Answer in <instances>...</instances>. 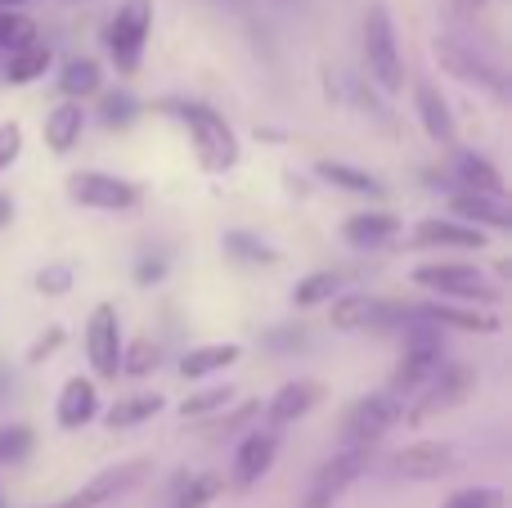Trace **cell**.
<instances>
[{
    "mask_svg": "<svg viewBox=\"0 0 512 508\" xmlns=\"http://www.w3.org/2000/svg\"><path fill=\"white\" fill-rule=\"evenodd\" d=\"M171 113L189 126L194 149H198V158H203L207 171H230L234 162H239V140H234L230 122H225L216 108H207V104H171Z\"/></svg>",
    "mask_w": 512,
    "mask_h": 508,
    "instance_id": "obj_1",
    "label": "cell"
},
{
    "mask_svg": "<svg viewBox=\"0 0 512 508\" xmlns=\"http://www.w3.org/2000/svg\"><path fill=\"white\" fill-rule=\"evenodd\" d=\"M364 63H369V77L378 81L387 95H396L405 86V63H400L396 50V27H391V14L382 0H373L364 9Z\"/></svg>",
    "mask_w": 512,
    "mask_h": 508,
    "instance_id": "obj_2",
    "label": "cell"
},
{
    "mask_svg": "<svg viewBox=\"0 0 512 508\" xmlns=\"http://www.w3.org/2000/svg\"><path fill=\"white\" fill-rule=\"evenodd\" d=\"M441 365H445L441 329H432V324H414V329H409V342H405V356H400L396 374H391V392L414 396L427 378L441 374Z\"/></svg>",
    "mask_w": 512,
    "mask_h": 508,
    "instance_id": "obj_3",
    "label": "cell"
},
{
    "mask_svg": "<svg viewBox=\"0 0 512 508\" xmlns=\"http://www.w3.org/2000/svg\"><path fill=\"white\" fill-rule=\"evenodd\" d=\"M418 288H432L441 302H499V288H490V279L477 266L463 261H436V266H418L414 270Z\"/></svg>",
    "mask_w": 512,
    "mask_h": 508,
    "instance_id": "obj_4",
    "label": "cell"
},
{
    "mask_svg": "<svg viewBox=\"0 0 512 508\" xmlns=\"http://www.w3.org/2000/svg\"><path fill=\"white\" fill-rule=\"evenodd\" d=\"M436 59H441L445 72H454V77L468 81V86H481V90H490V95H508L504 68H499L486 50L463 41V36H450V32L436 36Z\"/></svg>",
    "mask_w": 512,
    "mask_h": 508,
    "instance_id": "obj_5",
    "label": "cell"
},
{
    "mask_svg": "<svg viewBox=\"0 0 512 508\" xmlns=\"http://www.w3.org/2000/svg\"><path fill=\"white\" fill-rule=\"evenodd\" d=\"M472 369L468 365H441V374L427 378L423 387H418V396H405V419L409 423H423L432 419V414H445L454 410V405H463L472 396Z\"/></svg>",
    "mask_w": 512,
    "mask_h": 508,
    "instance_id": "obj_6",
    "label": "cell"
},
{
    "mask_svg": "<svg viewBox=\"0 0 512 508\" xmlns=\"http://www.w3.org/2000/svg\"><path fill=\"white\" fill-rule=\"evenodd\" d=\"M149 27H153V0H126V5L117 9V18L108 23V50H113V59L122 72L140 68Z\"/></svg>",
    "mask_w": 512,
    "mask_h": 508,
    "instance_id": "obj_7",
    "label": "cell"
},
{
    "mask_svg": "<svg viewBox=\"0 0 512 508\" xmlns=\"http://www.w3.org/2000/svg\"><path fill=\"white\" fill-rule=\"evenodd\" d=\"M400 419H405V396H396V392H369V396H360V401L346 410L342 432H346V441L364 446V441H378L387 428H396Z\"/></svg>",
    "mask_w": 512,
    "mask_h": 508,
    "instance_id": "obj_8",
    "label": "cell"
},
{
    "mask_svg": "<svg viewBox=\"0 0 512 508\" xmlns=\"http://www.w3.org/2000/svg\"><path fill=\"white\" fill-rule=\"evenodd\" d=\"M86 351H90V365H95L99 378H117V374H122V320H117V306L99 302L95 311H90Z\"/></svg>",
    "mask_w": 512,
    "mask_h": 508,
    "instance_id": "obj_9",
    "label": "cell"
},
{
    "mask_svg": "<svg viewBox=\"0 0 512 508\" xmlns=\"http://www.w3.org/2000/svg\"><path fill=\"white\" fill-rule=\"evenodd\" d=\"M68 198L81 207H99V212H126V207L140 203V189L131 180L104 176V171H77L68 180Z\"/></svg>",
    "mask_w": 512,
    "mask_h": 508,
    "instance_id": "obj_10",
    "label": "cell"
},
{
    "mask_svg": "<svg viewBox=\"0 0 512 508\" xmlns=\"http://www.w3.org/2000/svg\"><path fill=\"white\" fill-rule=\"evenodd\" d=\"M454 464H459V455L445 441H414V446L391 455V473L409 477V482H441L454 473Z\"/></svg>",
    "mask_w": 512,
    "mask_h": 508,
    "instance_id": "obj_11",
    "label": "cell"
},
{
    "mask_svg": "<svg viewBox=\"0 0 512 508\" xmlns=\"http://www.w3.org/2000/svg\"><path fill=\"white\" fill-rule=\"evenodd\" d=\"M144 473H149V459H131V464L104 468V473H95L77 495H68L59 508H99V504H113L117 495H126L135 482H144Z\"/></svg>",
    "mask_w": 512,
    "mask_h": 508,
    "instance_id": "obj_12",
    "label": "cell"
},
{
    "mask_svg": "<svg viewBox=\"0 0 512 508\" xmlns=\"http://www.w3.org/2000/svg\"><path fill=\"white\" fill-rule=\"evenodd\" d=\"M396 320H405V311L391 302H378V297H364V293L333 297V329H342V333L382 329V324H396Z\"/></svg>",
    "mask_w": 512,
    "mask_h": 508,
    "instance_id": "obj_13",
    "label": "cell"
},
{
    "mask_svg": "<svg viewBox=\"0 0 512 508\" xmlns=\"http://www.w3.org/2000/svg\"><path fill=\"white\" fill-rule=\"evenodd\" d=\"M364 468H369V446H351V450H342V455H333L324 468H319V477H315V486H310V495L306 500H315V504H333L337 495L346 491L351 482H360L364 477Z\"/></svg>",
    "mask_w": 512,
    "mask_h": 508,
    "instance_id": "obj_14",
    "label": "cell"
},
{
    "mask_svg": "<svg viewBox=\"0 0 512 508\" xmlns=\"http://www.w3.org/2000/svg\"><path fill=\"white\" fill-rule=\"evenodd\" d=\"M409 315H418V320L432 324V329H459V333H499L504 329L499 315L472 311V306H459V302H423V306H414Z\"/></svg>",
    "mask_w": 512,
    "mask_h": 508,
    "instance_id": "obj_15",
    "label": "cell"
},
{
    "mask_svg": "<svg viewBox=\"0 0 512 508\" xmlns=\"http://www.w3.org/2000/svg\"><path fill=\"white\" fill-rule=\"evenodd\" d=\"M319 401H324V383H319V378H297V383H283L279 392L270 396L265 419H270V428H283V423L306 419Z\"/></svg>",
    "mask_w": 512,
    "mask_h": 508,
    "instance_id": "obj_16",
    "label": "cell"
},
{
    "mask_svg": "<svg viewBox=\"0 0 512 508\" xmlns=\"http://www.w3.org/2000/svg\"><path fill=\"white\" fill-rule=\"evenodd\" d=\"M274 455H279V437H274V432H252V437H243V446L234 450L230 482L239 486V491H248V486H256L265 473H270Z\"/></svg>",
    "mask_w": 512,
    "mask_h": 508,
    "instance_id": "obj_17",
    "label": "cell"
},
{
    "mask_svg": "<svg viewBox=\"0 0 512 508\" xmlns=\"http://www.w3.org/2000/svg\"><path fill=\"white\" fill-rule=\"evenodd\" d=\"M414 108H418L423 131L432 135L436 144H454V140H459V126H454L450 104H445V95L432 86V81H418V86H414Z\"/></svg>",
    "mask_w": 512,
    "mask_h": 508,
    "instance_id": "obj_18",
    "label": "cell"
},
{
    "mask_svg": "<svg viewBox=\"0 0 512 508\" xmlns=\"http://www.w3.org/2000/svg\"><path fill=\"white\" fill-rule=\"evenodd\" d=\"M414 239L427 243V248H486V230L463 225L454 216H427V221H418Z\"/></svg>",
    "mask_w": 512,
    "mask_h": 508,
    "instance_id": "obj_19",
    "label": "cell"
},
{
    "mask_svg": "<svg viewBox=\"0 0 512 508\" xmlns=\"http://www.w3.org/2000/svg\"><path fill=\"white\" fill-rule=\"evenodd\" d=\"M95 414H99L95 383H90V378H68V383H63V392H59V405H54V419H59V428L77 432V428H86Z\"/></svg>",
    "mask_w": 512,
    "mask_h": 508,
    "instance_id": "obj_20",
    "label": "cell"
},
{
    "mask_svg": "<svg viewBox=\"0 0 512 508\" xmlns=\"http://www.w3.org/2000/svg\"><path fill=\"white\" fill-rule=\"evenodd\" d=\"M454 221L463 225H477V230H512V207L504 198H490V194H459L454 198Z\"/></svg>",
    "mask_w": 512,
    "mask_h": 508,
    "instance_id": "obj_21",
    "label": "cell"
},
{
    "mask_svg": "<svg viewBox=\"0 0 512 508\" xmlns=\"http://www.w3.org/2000/svg\"><path fill=\"white\" fill-rule=\"evenodd\" d=\"M396 230H400V221L391 212H355V216H346V225H342V239L351 243V248H382L387 239H396Z\"/></svg>",
    "mask_w": 512,
    "mask_h": 508,
    "instance_id": "obj_22",
    "label": "cell"
},
{
    "mask_svg": "<svg viewBox=\"0 0 512 508\" xmlns=\"http://www.w3.org/2000/svg\"><path fill=\"white\" fill-rule=\"evenodd\" d=\"M234 360H243V347L239 342H207V347H194L185 360H180V378H207V374H221L230 369Z\"/></svg>",
    "mask_w": 512,
    "mask_h": 508,
    "instance_id": "obj_23",
    "label": "cell"
},
{
    "mask_svg": "<svg viewBox=\"0 0 512 508\" xmlns=\"http://www.w3.org/2000/svg\"><path fill=\"white\" fill-rule=\"evenodd\" d=\"M81 131H86V108L72 104V99H63V104L50 108V117H45V144H50L54 153H68L72 144H81Z\"/></svg>",
    "mask_w": 512,
    "mask_h": 508,
    "instance_id": "obj_24",
    "label": "cell"
},
{
    "mask_svg": "<svg viewBox=\"0 0 512 508\" xmlns=\"http://www.w3.org/2000/svg\"><path fill=\"white\" fill-rule=\"evenodd\" d=\"M315 176L328 180V185H337V189H346V194H364V198H382V194H387V189H382L369 171L351 167V162H337V158H319L315 162Z\"/></svg>",
    "mask_w": 512,
    "mask_h": 508,
    "instance_id": "obj_25",
    "label": "cell"
},
{
    "mask_svg": "<svg viewBox=\"0 0 512 508\" xmlns=\"http://www.w3.org/2000/svg\"><path fill=\"white\" fill-rule=\"evenodd\" d=\"M454 171H459V180H468V194L504 198V171H499L490 158H481V153H459V158H454Z\"/></svg>",
    "mask_w": 512,
    "mask_h": 508,
    "instance_id": "obj_26",
    "label": "cell"
},
{
    "mask_svg": "<svg viewBox=\"0 0 512 508\" xmlns=\"http://www.w3.org/2000/svg\"><path fill=\"white\" fill-rule=\"evenodd\" d=\"M158 410H162V396L158 392H135V396H122V401H113V410L104 414V423L113 432H122V428H135V423L153 419Z\"/></svg>",
    "mask_w": 512,
    "mask_h": 508,
    "instance_id": "obj_27",
    "label": "cell"
},
{
    "mask_svg": "<svg viewBox=\"0 0 512 508\" xmlns=\"http://www.w3.org/2000/svg\"><path fill=\"white\" fill-rule=\"evenodd\" d=\"M50 68V45H27V50H14L5 59V72H0V77L9 81V86H27V81H36L41 77V72Z\"/></svg>",
    "mask_w": 512,
    "mask_h": 508,
    "instance_id": "obj_28",
    "label": "cell"
},
{
    "mask_svg": "<svg viewBox=\"0 0 512 508\" xmlns=\"http://www.w3.org/2000/svg\"><path fill=\"white\" fill-rule=\"evenodd\" d=\"M221 491H225L221 473H198V477H189V482L176 486V495L167 500V508H207Z\"/></svg>",
    "mask_w": 512,
    "mask_h": 508,
    "instance_id": "obj_29",
    "label": "cell"
},
{
    "mask_svg": "<svg viewBox=\"0 0 512 508\" xmlns=\"http://www.w3.org/2000/svg\"><path fill=\"white\" fill-rule=\"evenodd\" d=\"M337 293H342V275H337V270H315V275H306L292 288V302H297L301 311H310V306L333 302Z\"/></svg>",
    "mask_w": 512,
    "mask_h": 508,
    "instance_id": "obj_30",
    "label": "cell"
},
{
    "mask_svg": "<svg viewBox=\"0 0 512 508\" xmlns=\"http://www.w3.org/2000/svg\"><path fill=\"white\" fill-rule=\"evenodd\" d=\"M221 248L230 252L234 261H243V266H274V261H279V252H274L265 239L248 234V230H230V234L221 239Z\"/></svg>",
    "mask_w": 512,
    "mask_h": 508,
    "instance_id": "obj_31",
    "label": "cell"
},
{
    "mask_svg": "<svg viewBox=\"0 0 512 508\" xmlns=\"http://www.w3.org/2000/svg\"><path fill=\"white\" fill-rule=\"evenodd\" d=\"M59 90L77 104L81 95H95L99 90V63L95 59H68L59 72Z\"/></svg>",
    "mask_w": 512,
    "mask_h": 508,
    "instance_id": "obj_32",
    "label": "cell"
},
{
    "mask_svg": "<svg viewBox=\"0 0 512 508\" xmlns=\"http://www.w3.org/2000/svg\"><path fill=\"white\" fill-rule=\"evenodd\" d=\"M36 45V23L18 9H0V50L14 54V50H27Z\"/></svg>",
    "mask_w": 512,
    "mask_h": 508,
    "instance_id": "obj_33",
    "label": "cell"
},
{
    "mask_svg": "<svg viewBox=\"0 0 512 508\" xmlns=\"http://www.w3.org/2000/svg\"><path fill=\"white\" fill-rule=\"evenodd\" d=\"M234 401V387H203V392L185 396L180 401V419H203V414H216Z\"/></svg>",
    "mask_w": 512,
    "mask_h": 508,
    "instance_id": "obj_34",
    "label": "cell"
},
{
    "mask_svg": "<svg viewBox=\"0 0 512 508\" xmlns=\"http://www.w3.org/2000/svg\"><path fill=\"white\" fill-rule=\"evenodd\" d=\"M32 446H36V437H32V428H23V423H14V428H0V464H23L27 455H32Z\"/></svg>",
    "mask_w": 512,
    "mask_h": 508,
    "instance_id": "obj_35",
    "label": "cell"
},
{
    "mask_svg": "<svg viewBox=\"0 0 512 508\" xmlns=\"http://www.w3.org/2000/svg\"><path fill=\"white\" fill-rule=\"evenodd\" d=\"M153 369H158V347H153L149 338H140V342H131V347H122V374L144 378V374H153Z\"/></svg>",
    "mask_w": 512,
    "mask_h": 508,
    "instance_id": "obj_36",
    "label": "cell"
},
{
    "mask_svg": "<svg viewBox=\"0 0 512 508\" xmlns=\"http://www.w3.org/2000/svg\"><path fill=\"white\" fill-rule=\"evenodd\" d=\"M441 508H504V491L499 486H468V491H454Z\"/></svg>",
    "mask_w": 512,
    "mask_h": 508,
    "instance_id": "obj_37",
    "label": "cell"
},
{
    "mask_svg": "<svg viewBox=\"0 0 512 508\" xmlns=\"http://www.w3.org/2000/svg\"><path fill=\"white\" fill-rule=\"evenodd\" d=\"M99 117H104L108 126H131L135 117H140V104H135V95H126V90H113V95H104Z\"/></svg>",
    "mask_w": 512,
    "mask_h": 508,
    "instance_id": "obj_38",
    "label": "cell"
},
{
    "mask_svg": "<svg viewBox=\"0 0 512 508\" xmlns=\"http://www.w3.org/2000/svg\"><path fill=\"white\" fill-rule=\"evenodd\" d=\"M72 284H77V270H72L68 261H50V266L36 275V288H41V293H50V297H63Z\"/></svg>",
    "mask_w": 512,
    "mask_h": 508,
    "instance_id": "obj_39",
    "label": "cell"
},
{
    "mask_svg": "<svg viewBox=\"0 0 512 508\" xmlns=\"http://www.w3.org/2000/svg\"><path fill=\"white\" fill-rule=\"evenodd\" d=\"M18 153H23V131H18V122H5L0 126V171H9Z\"/></svg>",
    "mask_w": 512,
    "mask_h": 508,
    "instance_id": "obj_40",
    "label": "cell"
},
{
    "mask_svg": "<svg viewBox=\"0 0 512 508\" xmlns=\"http://www.w3.org/2000/svg\"><path fill=\"white\" fill-rule=\"evenodd\" d=\"M59 342H63V329H50V333H41V338L32 342V351H27V360H32V365H41V360L50 356V351L59 347Z\"/></svg>",
    "mask_w": 512,
    "mask_h": 508,
    "instance_id": "obj_41",
    "label": "cell"
},
{
    "mask_svg": "<svg viewBox=\"0 0 512 508\" xmlns=\"http://www.w3.org/2000/svg\"><path fill=\"white\" fill-rule=\"evenodd\" d=\"M265 342H270L274 351H297V347H310V338H306V333H301V329H288V333H270V338H265Z\"/></svg>",
    "mask_w": 512,
    "mask_h": 508,
    "instance_id": "obj_42",
    "label": "cell"
},
{
    "mask_svg": "<svg viewBox=\"0 0 512 508\" xmlns=\"http://www.w3.org/2000/svg\"><path fill=\"white\" fill-rule=\"evenodd\" d=\"M162 275H167V261H149V257H144L140 266H135V279H140L144 288H149V284H158Z\"/></svg>",
    "mask_w": 512,
    "mask_h": 508,
    "instance_id": "obj_43",
    "label": "cell"
},
{
    "mask_svg": "<svg viewBox=\"0 0 512 508\" xmlns=\"http://www.w3.org/2000/svg\"><path fill=\"white\" fill-rule=\"evenodd\" d=\"M9 221H14V203L0 194V225H9Z\"/></svg>",
    "mask_w": 512,
    "mask_h": 508,
    "instance_id": "obj_44",
    "label": "cell"
},
{
    "mask_svg": "<svg viewBox=\"0 0 512 508\" xmlns=\"http://www.w3.org/2000/svg\"><path fill=\"white\" fill-rule=\"evenodd\" d=\"M454 5H459V9H481L486 0H454Z\"/></svg>",
    "mask_w": 512,
    "mask_h": 508,
    "instance_id": "obj_45",
    "label": "cell"
},
{
    "mask_svg": "<svg viewBox=\"0 0 512 508\" xmlns=\"http://www.w3.org/2000/svg\"><path fill=\"white\" fill-rule=\"evenodd\" d=\"M18 5H27V0H0V9H18Z\"/></svg>",
    "mask_w": 512,
    "mask_h": 508,
    "instance_id": "obj_46",
    "label": "cell"
},
{
    "mask_svg": "<svg viewBox=\"0 0 512 508\" xmlns=\"http://www.w3.org/2000/svg\"><path fill=\"white\" fill-rule=\"evenodd\" d=\"M230 5H248V0H230Z\"/></svg>",
    "mask_w": 512,
    "mask_h": 508,
    "instance_id": "obj_47",
    "label": "cell"
}]
</instances>
